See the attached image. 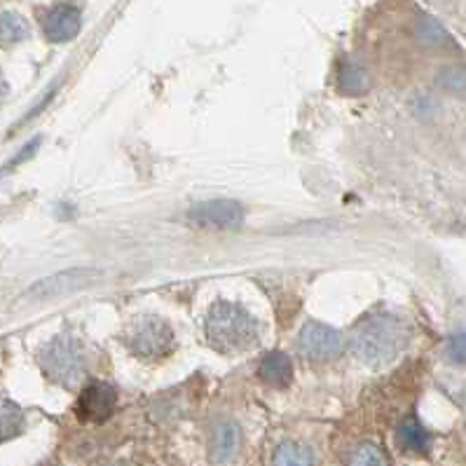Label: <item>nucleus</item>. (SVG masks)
<instances>
[{
    "mask_svg": "<svg viewBox=\"0 0 466 466\" xmlns=\"http://www.w3.org/2000/svg\"><path fill=\"white\" fill-rule=\"evenodd\" d=\"M415 34H417V38L422 40L424 45H429V47H441V45L448 43V34H445V28L431 17L420 19L415 26Z\"/></svg>",
    "mask_w": 466,
    "mask_h": 466,
    "instance_id": "nucleus-16",
    "label": "nucleus"
},
{
    "mask_svg": "<svg viewBox=\"0 0 466 466\" xmlns=\"http://www.w3.org/2000/svg\"><path fill=\"white\" fill-rule=\"evenodd\" d=\"M117 403L116 390L106 382L87 384L80 396H77L76 412L83 422H104L113 415Z\"/></svg>",
    "mask_w": 466,
    "mask_h": 466,
    "instance_id": "nucleus-7",
    "label": "nucleus"
},
{
    "mask_svg": "<svg viewBox=\"0 0 466 466\" xmlns=\"http://www.w3.org/2000/svg\"><path fill=\"white\" fill-rule=\"evenodd\" d=\"M351 466H390L387 464V457H384L382 450L373 443H366L354 452L351 457Z\"/></svg>",
    "mask_w": 466,
    "mask_h": 466,
    "instance_id": "nucleus-18",
    "label": "nucleus"
},
{
    "mask_svg": "<svg viewBox=\"0 0 466 466\" xmlns=\"http://www.w3.org/2000/svg\"><path fill=\"white\" fill-rule=\"evenodd\" d=\"M443 85L452 92H466V71H445Z\"/></svg>",
    "mask_w": 466,
    "mask_h": 466,
    "instance_id": "nucleus-20",
    "label": "nucleus"
},
{
    "mask_svg": "<svg viewBox=\"0 0 466 466\" xmlns=\"http://www.w3.org/2000/svg\"><path fill=\"white\" fill-rule=\"evenodd\" d=\"M338 85L345 94H361L368 89V73L361 64L357 61H342L340 76H338Z\"/></svg>",
    "mask_w": 466,
    "mask_h": 466,
    "instance_id": "nucleus-13",
    "label": "nucleus"
},
{
    "mask_svg": "<svg viewBox=\"0 0 466 466\" xmlns=\"http://www.w3.org/2000/svg\"><path fill=\"white\" fill-rule=\"evenodd\" d=\"M399 445L412 455H427L431 448V436L417 420H406L399 427Z\"/></svg>",
    "mask_w": 466,
    "mask_h": 466,
    "instance_id": "nucleus-12",
    "label": "nucleus"
},
{
    "mask_svg": "<svg viewBox=\"0 0 466 466\" xmlns=\"http://www.w3.org/2000/svg\"><path fill=\"white\" fill-rule=\"evenodd\" d=\"M258 375L265 384H269V387L284 390V387H289L293 380L291 359L286 357L284 351H269L268 357L260 361Z\"/></svg>",
    "mask_w": 466,
    "mask_h": 466,
    "instance_id": "nucleus-10",
    "label": "nucleus"
},
{
    "mask_svg": "<svg viewBox=\"0 0 466 466\" xmlns=\"http://www.w3.org/2000/svg\"><path fill=\"white\" fill-rule=\"evenodd\" d=\"M80 22H83V17H80V7L77 5H71V3L52 5L43 17L45 35L55 40V43H66V40L77 35Z\"/></svg>",
    "mask_w": 466,
    "mask_h": 466,
    "instance_id": "nucleus-9",
    "label": "nucleus"
},
{
    "mask_svg": "<svg viewBox=\"0 0 466 466\" xmlns=\"http://www.w3.org/2000/svg\"><path fill=\"white\" fill-rule=\"evenodd\" d=\"M187 218L208 230H232L244 223V208L232 199H211V202L195 204Z\"/></svg>",
    "mask_w": 466,
    "mask_h": 466,
    "instance_id": "nucleus-6",
    "label": "nucleus"
},
{
    "mask_svg": "<svg viewBox=\"0 0 466 466\" xmlns=\"http://www.w3.org/2000/svg\"><path fill=\"white\" fill-rule=\"evenodd\" d=\"M207 342L220 354H239L251 350L260 338L258 321L237 302L216 300L204 317Z\"/></svg>",
    "mask_w": 466,
    "mask_h": 466,
    "instance_id": "nucleus-1",
    "label": "nucleus"
},
{
    "mask_svg": "<svg viewBox=\"0 0 466 466\" xmlns=\"http://www.w3.org/2000/svg\"><path fill=\"white\" fill-rule=\"evenodd\" d=\"M125 345L137 359L157 361V359L169 357L176 345V338L165 319L155 317V314H143L127 326Z\"/></svg>",
    "mask_w": 466,
    "mask_h": 466,
    "instance_id": "nucleus-4",
    "label": "nucleus"
},
{
    "mask_svg": "<svg viewBox=\"0 0 466 466\" xmlns=\"http://www.w3.org/2000/svg\"><path fill=\"white\" fill-rule=\"evenodd\" d=\"M237 448H239V429L232 422L218 424L214 429V436H211V457H214V461H218V464L230 461L235 457Z\"/></svg>",
    "mask_w": 466,
    "mask_h": 466,
    "instance_id": "nucleus-11",
    "label": "nucleus"
},
{
    "mask_svg": "<svg viewBox=\"0 0 466 466\" xmlns=\"http://www.w3.org/2000/svg\"><path fill=\"white\" fill-rule=\"evenodd\" d=\"M99 277H101L99 269H89V268L64 269V272H56V275L35 281V284L22 296V302H43V300H52V298L68 296V293L80 291V289H85V286L94 284Z\"/></svg>",
    "mask_w": 466,
    "mask_h": 466,
    "instance_id": "nucleus-5",
    "label": "nucleus"
},
{
    "mask_svg": "<svg viewBox=\"0 0 466 466\" xmlns=\"http://www.w3.org/2000/svg\"><path fill=\"white\" fill-rule=\"evenodd\" d=\"M300 351L308 359H317V361H326V359H333L335 354H340L342 350V338L338 330L329 329L324 324H305V329L300 330Z\"/></svg>",
    "mask_w": 466,
    "mask_h": 466,
    "instance_id": "nucleus-8",
    "label": "nucleus"
},
{
    "mask_svg": "<svg viewBox=\"0 0 466 466\" xmlns=\"http://www.w3.org/2000/svg\"><path fill=\"white\" fill-rule=\"evenodd\" d=\"M0 429H3V441H10L24 429V412L17 403L3 400V410H0Z\"/></svg>",
    "mask_w": 466,
    "mask_h": 466,
    "instance_id": "nucleus-15",
    "label": "nucleus"
},
{
    "mask_svg": "<svg viewBox=\"0 0 466 466\" xmlns=\"http://www.w3.org/2000/svg\"><path fill=\"white\" fill-rule=\"evenodd\" d=\"M445 354L452 363H460V366H466V330L461 333H455L448 340V347H445Z\"/></svg>",
    "mask_w": 466,
    "mask_h": 466,
    "instance_id": "nucleus-19",
    "label": "nucleus"
},
{
    "mask_svg": "<svg viewBox=\"0 0 466 466\" xmlns=\"http://www.w3.org/2000/svg\"><path fill=\"white\" fill-rule=\"evenodd\" d=\"M38 363L43 373L61 387H76L85 375V351L71 335H56L40 350Z\"/></svg>",
    "mask_w": 466,
    "mask_h": 466,
    "instance_id": "nucleus-3",
    "label": "nucleus"
},
{
    "mask_svg": "<svg viewBox=\"0 0 466 466\" xmlns=\"http://www.w3.org/2000/svg\"><path fill=\"white\" fill-rule=\"evenodd\" d=\"M272 466H312V452L305 445L284 443L275 452Z\"/></svg>",
    "mask_w": 466,
    "mask_h": 466,
    "instance_id": "nucleus-14",
    "label": "nucleus"
},
{
    "mask_svg": "<svg viewBox=\"0 0 466 466\" xmlns=\"http://www.w3.org/2000/svg\"><path fill=\"white\" fill-rule=\"evenodd\" d=\"M0 34H3L5 43H17V40H24L28 35V24L19 15L5 12L3 22H0Z\"/></svg>",
    "mask_w": 466,
    "mask_h": 466,
    "instance_id": "nucleus-17",
    "label": "nucleus"
},
{
    "mask_svg": "<svg viewBox=\"0 0 466 466\" xmlns=\"http://www.w3.org/2000/svg\"><path fill=\"white\" fill-rule=\"evenodd\" d=\"M410 340L408 329L399 317L391 314H375L357 326L351 335V350L368 366H387L394 361Z\"/></svg>",
    "mask_w": 466,
    "mask_h": 466,
    "instance_id": "nucleus-2",
    "label": "nucleus"
}]
</instances>
